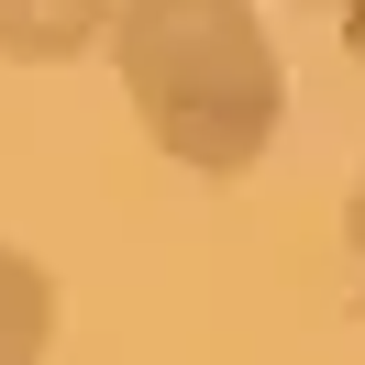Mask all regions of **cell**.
<instances>
[{
	"label": "cell",
	"mask_w": 365,
	"mask_h": 365,
	"mask_svg": "<svg viewBox=\"0 0 365 365\" xmlns=\"http://www.w3.org/2000/svg\"><path fill=\"white\" fill-rule=\"evenodd\" d=\"M56 354V277L45 255L0 244V365H45Z\"/></svg>",
	"instance_id": "cell-3"
},
{
	"label": "cell",
	"mask_w": 365,
	"mask_h": 365,
	"mask_svg": "<svg viewBox=\"0 0 365 365\" xmlns=\"http://www.w3.org/2000/svg\"><path fill=\"white\" fill-rule=\"evenodd\" d=\"M343 244H354V266H365V178H354V200H343Z\"/></svg>",
	"instance_id": "cell-4"
},
{
	"label": "cell",
	"mask_w": 365,
	"mask_h": 365,
	"mask_svg": "<svg viewBox=\"0 0 365 365\" xmlns=\"http://www.w3.org/2000/svg\"><path fill=\"white\" fill-rule=\"evenodd\" d=\"M343 56L365 67V0H343Z\"/></svg>",
	"instance_id": "cell-5"
},
{
	"label": "cell",
	"mask_w": 365,
	"mask_h": 365,
	"mask_svg": "<svg viewBox=\"0 0 365 365\" xmlns=\"http://www.w3.org/2000/svg\"><path fill=\"white\" fill-rule=\"evenodd\" d=\"M332 11H343V0H332Z\"/></svg>",
	"instance_id": "cell-6"
},
{
	"label": "cell",
	"mask_w": 365,
	"mask_h": 365,
	"mask_svg": "<svg viewBox=\"0 0 365 365\" xmlns=\"http://www.w3.org/2000/svg\"><path fill=\"white\" fill-rule=\"evenodd\" d=\"M122 0H0V67H78L89 45H111Z\"/></svg>",
	"instance_id": "cell-2"
},
{
	"label": "cell",
	"mask_w": 365,
	"mask_h": 365,
	"mask_svg": "<svg viewBox=\"0 0 365 365\" xmlns=\"http://www.w3.org/2000/svg\"><path fill=\"white\" fill-rule=\"evenodd\" d=\"M111 78L144 144L188 178H255L288 133V56L255 0H122Z\"/></svg>",
	"instance_id": "cell-1"
}]
</instances>
